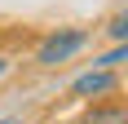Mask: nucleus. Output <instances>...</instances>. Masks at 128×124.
<instances>
[{"label":"nucleus","mask_w":128,"mask_h":124,"mask_svg":"<svg viewBox=\"0 0 128 124\" xmlns=\"http://www.w3.org/2000/svg\"><path fill=\"white\" fill-rule=\"evenodd\" d=\"M84 31H62V36H49L44 44H40V67H58V62H66L71 53L84 49Z\"/></svg>","instance_id":"nucleus-1"},{"label":"nucleus","mask_w":128,"mask_h":124,"mask_svg":"<svg viewBox=\"0 0 128 124\" xmlns=\"http://www.w3.org/2000/svg\"><path fill=\"white\" fill-rule=\"evenodd\" d=\"M110 89H115V75L106 71H88V75H80L75 84H71V93H75V98H97V93H110Z\"/></svg>","instance_id":"nucleus-2"},{"label":"nucleus","mask_w":128,"mask_h":124,"mask_svg":"<svg viewBox=\"0 0 128 124\" xmlns=\"http://www.w3.org/2000/svg\"><path fill=\"white\" fill-rule=\"evenodd\" d=\"M75 124H128V106H88Z\"/></svg>","instance_id":"nucleus-3"},{"label":"nucleus","mask_w":128,"mask_h":124,"mask_svg":"<svg viewBox=\"0 0 128 124\" xmlns=\"http://www.w3.org/2000/svg\"><path fill=\"white\" fill-rule=\"evenodd\" d=\"M106 31H110L115 40H128V13H119V18H115L110 27H106Z\"/></svg>","instance_id":"nucleus-4"},{"label":"nucleus","mask_w":128,"mask_h":124,"mask_svg":"<svg viewBox=\"0 0 128 124\" xmlns=\"http://www.w3.org/2000/svg\"><path fill=\"white\" fill-rule=\"evenodd\" d=\"M115 62H128V44H119L115 53H106V58H102V67H115Z\"/></svg>","instance_id":"nucleus-5"},{"label":"nucleus","mask_w":128,"mask_h":124,"mask_svg":"<svg viewBox=\"0 0 128 124\" xmlns=\"http://www.w3.org/2000/svg\"><path fill=\"white\" fill-rule=\"evenodd\" d=\"M0 124H18V120H0Z\"/></svg>","instance_id":"nucleus-6"},{"label":"nucleus","mask_w":128,"mask_h":124,"mask_svg":"<svg viewBox=\"0 0 128 124\" xmlns=\"http://www.w3.org/2000/svg\"><path fill=\"white\" fill-rule=\"evenodd\" d=\"M0 71H4V58H0Z\"/></svg>","instance_id":"nucleus-7"}]
</instances>
